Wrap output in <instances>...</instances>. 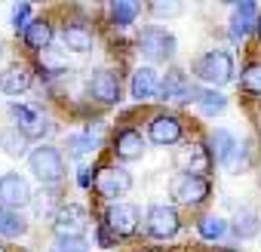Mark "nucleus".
Wrapping results in <instances>:
<instances>
[{
	"mask_svg": "<svg viewBox=\"0 0 261 252\" xmlns=\"http://www.w3.org/2000/svg\"><path fill=\"white\" fill-rule=\"evenodd\" d=\"M194 74L203 83H209L212 89L215 86H224V83L233 80V56L227 49H209V53H203L194 62Z\"/></svg>",
	"mask_w": 261,
	"mask_h": 252,
	"instance_id": "obj_1",
	"label": "nucleus"
},
{
	"mask_svg": "<svg viewBox=\"0 0 261 252\" xmlns=\"http://www.w3.org/2000/svg\"><path fill=\"white\" fill-rule=\"evenodd\" d=\"M28 169L40 185H59L65 179V157L53 145H40L28 154Z\"/></svg>",
	"mask_w": 261,
	"mask_h": 252,
	"instance_id": "obj_2",
	"label": "nucleus"
},
{
	"mask_svg": "<svg viewBox=\"0 0 261 252\" xmlns=\"http://www.w3.org/2000/svg\"><path fill=\"white\" fill-rule=\"evenodd\" d=\"M89 228V212L80 203H62L53 215V234L59 237H83Z\"/></svg>",
	"mask_w": 261,
	"mask_h": 252,
	"instance_id": "obj_3",
	"label": "nucleus"
},
{
	"mask_svg": "<svg viewBox=\"0 0 261 252\" xmlns=\"http://www.w3.org/2000/svg\"><path fill=\"white\" fill-rule=\"evenodd\" d=\"M139 49H142V56L151 59V62H169V59L175 56V37H172L166 28L151 25V28H145V31L139 34Z\"/></svg>",
	"mask_w": 261,
	"mask_h": 252,
	"instance_id": "obj_4",
	"label": "nucleus"
},
{
	"mask_svg": "<svg viewBox=\"0 0 261 252\" xmlns=\"http://www.w3.org/2000/svg\"><path fill=\"white\" fill-rule=\"evenodd\" d=\"M181 228V218H178V209L175 206H166V203H154L145 215V231L154 237V240H169L175 237Z\"/></svg>",
	"mask_w": 261,
	"mask_h": 252,
	"instance_id": "obj_5",
	"label": "nucleus"
},
{
	"mask_svg": "<svg viewBox=\"0 0 261 252\" xmlns=\"http://www.w3.org/2000/svg\"><path fill=\"white\" fill-rule=\"evenodd\" d=\"M139 224H142V212H139V206H133V203H114V206H108V212H105V228H108L114 237H120V240L133 237V234L139 231Z\"/></svg>",
	"mask_w": 261,
	"mask_h": 252,
	"instance_id": "obj_6",
	"label": "nucleus"
},
{
	"mask_svg": "<svg viewBox=\"0 0 261 252\" xmlns=\"http://www.w3.org/2000/svg\"><path fill=\"white\" fill-rule=\"evenodd\" d=\"M31 200H34V194H31V185H28L25 175H19V172H4L0 175V209L19 212Z\"/></svg>",
	"mask_w": 261,
	"mask_h": 252,
	"instance_id": "obj_7",
	"label": "nucleus"
},
{
	"mask_svg": "<svg viewBox=\"0 0 261 252\" xmlns=\"http://www.w3.org/2000/svg\"><path fill=\"white\" fill-rule=\"evenodd\" d=\"M172 197L181 203V206H200L206 197H209V179L206 175H188V172H178L169 185Z\"/></svg>",
	"mask_w": 261,
	"mask_h": 252,
	"instance_id": "obj_8",
	"label": "nucleus"
},
{
	"mask_svg": "<svg viewBox=\"0 0 261 252\" xmlns=\"http://www.w3.org/2000/svg\"><path fill=\"white\" fill-rule=\"evenodd\" d=\"M10 117L16 120V130L25 133L28 139H43V136L53 133V123H49L46 117H40L34 108H28V105L13 102V105H10Z\"/></svg>",
	"mask_w": 261,
	"mask_h": 252,
	"instance_id": "obj_9",
	"label": "nucleus"
},
{
	"mask_svg": "<svg viewBox=\"0 0 261 252\" xmlns=\"http://www.w3.org/2000/svg\"><path fill=\"white\" fill-rule=\"evenodd\" d=\"M129 188H133V175L120 166H101L95 175V191L105 200H117V197L129 194Z\"/></svg>",
	"mask_w": 261,
	"mask_h": 252,
	"instance_id": "obj_10",
	"label": "nucleus"
},
{
	"mask_svg": "<svg viewBox=\"0 0 261 252\" xmlns=\"http://www.w3.org/2000/svg\"><path fill=\"white\" fill-rule=\"evenodd\" d=\"M86 89H89V95H92L98 105H117V102H120V80H117V74L108 71V68L92 71Z\"/></svg>",
	"mask_w": 261,
	"mask_h": 252,
	"instance_id": "obj_11",
	"label": "nucleus"
},
{
	"mask_svg": "<svg viewBox=\"0 0 261 252\" xmlns=\"http://www.w3.org/2000/svg\"><path fill=\"white\" fill-rule=\"evenodd\" d=\"M212 163H215V157H212V148H206V145H188L175 154V166L188 175H203L212 169Z\"/></svg>",
	"mask_w": 261,
	"mask_h": 252,
	"instance_id": "obj_12",
	"label": "nucleus"
},
{
	"mask_svg": "<svg viewBox=\"0 0 261 252\" xmlns=\"http://www.w3.org/2000/svg\"><path fill=\"white\" fill-rule=\"evenodd\" d=\"M181 120L175 117V114H157V117H151V123H148V136H151V142L154 145H160V148H169V145H175V142H181Z\"/></svg>",
	"mask_w": 261,
	"mask_h": 252,
	"instance_id": "obj_13",
	"label": "nucleus"
},
{
	"mask_svg": "<svg viewBox=\"0 0 261 252\" xmlns=\"http://www.w3.org/2000/svg\"><path fill=\"white\" fill-rule=\"evenodd\" d=\"M31 83H34V74L25 62H13L0 74V92H7V95H22L31 89Z\"/></svg>",
	"mask_w": 261,
	"mask_h": 252,
	"instance_id": "obj_14",
	"label": "nucleus"
},
{
	"mask_svg": "<svg viewBox=\"0 0 261 252\" xmlns=\"http://www.w3.org/2000/svg\"><path fill=\"white\" fill-rule=\"evenodd\" d=\"M258 25H261V22H258V7L252 4V0H243V4L233 7L227 34H230V40H243V37H246L252 28H258Z\"/></svg>",
	"mask_w": 261,
	"mask_h": 252,
	"instance_id": "obj_15",
	"label": "nucleus"
},
{
	"mask_svg": "<svg viewBox=\"0 0 261 252\" xmlns=\"http://www.w3.org/2000/svg\"><path fill=\"white\" fill-rule=\"evenodd\" d=\"M194 92H197V89L188 83V77H185L181 68H169V71H166L163 86H160V95H163L166 102H194Z\"/></svg>",
	"mask_w": 261,
	"mask_h": 252,
	"instance_id": "obj_16",
	"label": "nucleus"
},
{
	"mask_svg": "<svg viewBox=\"0 0 261 252\" xmlns=\"http://www.w3.org/2000/svg\"><path fill=\"white\" fill-rule=\"evenodd\" d=\"M160 86H163L160 74L151 65H145V68H136L133 83H129V92H133V98H139V102H148V98L160 95Z\"/></svg>",
	"mask_w": 261,
	"mask_h": 252,
	"instance_id": "obj_17",
	"label": "nucleus"
},
{
	"mask_svg": "<svg viewBox=\"0 0 261 252\" xmlns=\"http://www.w3.org/2000/svg\"><path fill=\"white\" fill-rule=\"evenodd\" d=\"M114 154L120 160H139L145 154V136L139 130H133V126H129V130H120L114 136Z\"/></svg>",
	"mask_w": 261,
	"mask_h": 252,
	"instance_id": "obj_18",
	"label": "nucleus"
},
{
	"mask_svg": "<svg viewBox=\"0 0 261 252\" xmlns=\"http://www.w3.org/2000/svg\"><path fill=\"white\" fill-rule=\"evenodd\" d=\"M25 43L40 56L46 49H53V25L46 19H31V25L25 28Z\"/></svg>",
	"mask_w": 261,
	"mask_h": 252,
	"instance_id": "obj_19",
	"label": "nucleus"
},
{
	"mask_svg": "<svg viewBox=\"0 0 261 252\" xmlns=\"http://www.w3.org/2000/svg\"><path fill=\"white\" fill-rule=\"evenodd\" d=\"M62 43L71 53H89L92 49V31L86 25H80V22H68L62 28Z\"/></svg>",
	"mask_w": 261,
	"mask_h": 252,
	"instance_id": "obj_20",
	"label": "nucleus"
},
{
	"mask_svg": "<svg viewBox=\"0 0 261 252\" xmlns=\"http://www.w3.org/2000/svg\"><path fill=\"white\" fill-rule=\"evenodd\" d=\"M139 13H142V4H136V0H114L111 4V22L117 28H129Z\"/></svg>",
	"mask_w": 261,
	"mask_h": 252,
	"instance_id": "obj_21",
	"label": "nucleus"
},
{
	"mask_svg": "<svg viewBox=\"0 0 261 252\" xmlns=\"http://www.w3.org/2000/svg\"><path fill=\"white\" fill-rule=\"evenodd\" d=\"M28 136L25 133H19L16 126H7V130H0V148H4L10 157H22V154H28Z\"/></svg>",
	"mask_w": 261,
	"mask_h": 252,
	"instance_id": "obj_22",
	"label": "nucleus"
},
{
	"mask_svg": "<svg viewBox=\"0 0 261 252\" xmlns=\"http://www.w3.org/2000/svg\"><path fill=\"white\" fill-rule=\"evenodd\" d=\"M194 102H197V108H200L203 114H209V117H215V114H221V111L227 108V98H224L218 89H197V92H194Z\"/></svg>",
	"mask_w": 261,
	"mask_h": 252,
	"instance_id": "obj_23",
	"label": "nucleus"
},
{
	"mask_svg": "<svg viewBox=\"0 0 261 252\" xmlns=\"http://www.w3.org/2000/svg\"><path fill=\"white\" fill-rule=\"evenodd\" d=\"M209 145H212V157H215L221 166H224V163H227V157L237 151V139H233L227 130H215V133H212V139H209Z\"/></svg>",
	"mask_w": 261,
	"mask_h": 252,
	"instance_id": "obj_24",
	"label": "nucleus"
},
{
	"mask_svg": "<svg viewBox=\"0 0 261 252\" xmlns=\"http://www.w3.org/2000/svg\"><path fill=\"white\" fill-rule=\"evenodd\" d=\"M40 71H43V77H59V74H65V71H68L65 53H62V49H46V53H40Z\"/></svg>",
	"mask_w": 261,
	"mask_h": 252,
	"instance_id": "obj_25",
	"label": "nucleus"
},
{
	"mask_svg": "<svg viewBox=\"0 0 261 252\" xmlns=\"http://www.w3.org/2000/svg\"><path fill=\"white\" fill-rule=\"evenodd\" d=\"M25 231H28V221H25L19 212L0 209V234H4V237H22Z\"/></svg>",
	"mask_w": 261,
	"mask_h": 252,
	"instance_id": "obj_26",
	"label": "nucleus"
},
{
	"mask_svg": "<svg viewBox=\"0 0 261 252\" xmlns=\"http://www.w3.org/2000/svg\"><path fill=\"white\" fill-rule=\"evenodd\" d=\"M197 231H200L203 240H221L227 234V221L218 218V215H206V218L197 221Z\"/></svg>",
	"mask_w": 261,
	"mask_h": 252,
	"instance_id": "obj_27",
	"label": "nucleus"
},
{
	"mask_svg": "<svg viewBox=\"0 0 261 252\" xmlns=\"http://www.w3.org/2000/svg\"><path fill=\"white\" fill-rule=\"evenodd\" d=\"M89 151H95V136L92 133H74V136H68V154L71 157H83Z\"/></svg>",
	"mask_w": 261,
	"mask_h": 252,
	"instance_id": "obj_28",
	"label": "nucleus"
},
{
	"mask_svg": "<svg viewBox=\"0 0 261 252\" xmlns=\"http://www.w3.org/2000/svg\"><path fill=\"white\" fill-rule=\"evenodd\" d=\"M233 231H237V237H252V234H258V212L240 209V212H237V221H233Z\"/></svg>",
	"mask_w": 261,
	"mask_h": 252,
	"instance_id": "obj_29",
	"label": "nucleus"
},
{
	"mask_svg": "<svg viewBox=\"0 0 261 252\" xmlns=\"http://www.w3.org/2000/svg\"><path fill=\"white\" fill-rule=\"evenodd\" d=\"M240 89L249 95H261V65H249L246 74L240 77Z\"/></svg>",
	"mask_w": 261,
	"mask_h": 252,
	"instance_id": "obj_30",
	"label": "nucleus"
},
{
	"mask_svg": "<svg viewBox=\"0 0 261 252\" xmlns=\"http://www.w3.org/2000/svg\"><path fill=\"white\" fill-rule=\"evenodd\" d=\"M151 13H154L157 19H172V16H181L185 7L178 4V0H154V4H151Z\"/></svg>",
	"mask_w": 261,
	"mask_h": 252,
	"instance_id": "obj_31",
	"label": "nucleus"
},
{
	"mask_svg": "<svg viewBox=\"0 0 261 252\" xmlns=\"http://www.w3.org/2000/svg\"><path fill=\"white\" fill-rule=\"evenodd\" d=\"M53 252H89V243L86 237H59Z\"/></svg>",
	"mask_w": 261,
	"mask_h": 252,
	"instance_id": "obj_32",
	"label": "nucleus"
},
{
	"mask_svg": "<svg viewBox=\"0 0 261 252\" xmlns=\"http://www.w3.org/2000/svg\"><path fill=\"white\" fill-rule=\"evenodd\" d=\"M28 19H31V4H16V7H13V16H10V22H13V31H16V34H19V31L25 34V28L31 25Z\"/></svg>",
	"mask_w": 261,
	"mask_h": 252,
	"instance_id": "obj_33",
	"label": "nucleus"
},
{
	"mask_svg": "<svg viewBox=\"0 0 261 252\" xmlns=\"http://www.w3.org/2000/svg\"><path fill=\"white\" fill-rule=\"evenodd\" d=\"M31 203H34V212H37V215H49V212H53V206H56L59 200H56V194H49V191H46V194H37ZM53 215H56V212H53Z\"/></svg>",
	"mask_w": 261,
	"mask_h": 252,
	"instance_id": "obj_34",
	"label": "nucleus"
},
{
	"mask_svg": "<svg viewBox=\"0 0 261 252\" xmlns=\"http://www.w3.org/2000/svg\"><path fill=\"white\" fill-rule=\"evenodd\" d=\"M246 163H249V160H246V151H243V148L237 145V151H233V154L227 157L224 169H227V172H240V169H246Z\"/></svg>",
	"mask_w": 261,
	"mask_h": 252,
	"instance_id": "obj_35",
	"label": "nucleus"
},
{
	"mask_svg": "<svg viewBox=\"0 0 261 252\" xmlns=\"http://www.w3.org/2000/svg\"><path fill=\"white\" fill-rule=\"evenodd\" d=\"M95 240H98V246H101V249H111L117 237H114V234H111L105 224H98V228H95Z\"/></svg>",
	"mask_w": 261,
	"mask_h": 252,
	"instance_id": "obj_36",
	"label": "nucleus"
},
{
	"mask_svg": "<svg viewBox=\"0 0 261 252\" xmlns=\"http://www.w3.org/2000/svg\"><path fill=\"white\" fill-rule=\"evenodd\" d=\"M89 172H92V169H80V175H77V185H80V188H89V185H92V175H89Z\"/></svg>",
	"mask_w": 261,
	"mask_h": 252,
	"instance_id": "obj_37",
	"label": "nucleus"
},
{
	"mask_svg": "<svg viewBox=\"0 0 261 252\" xmlns=\"http://www.w3.org/2000/svg\"><path fill=\"white\" fill-rule=\"evenodd\" d=\"M145 252H166V249H157V246H154V249H145Z\"/></svg>",
	"mask_w": 261,
	"mask_h": 252,
	"instance_id": "obj_38",
	"label": "nucleus"
},
{
	"mask_svg": "<svg viewBox=\"0 0 261 252\" xmlns=\"http://www.w3.org/2000/svg\"><path fill=\"white\" fill-rule=\"evenodd\" d=\"M0 252H7V246H4V243H0Z\"/></svg>",
	"mask_w": 261,
	"mask_h": 252,
	"instance_id": "obj_39",
	"label": "nucleus"
},
{
	"mask_svg": "<svg viewBox=\"0 0 261 252\" xmlns=\"http://www.w3.org/2000/svg\"><path fill=\"white\" fill-rule=\"evenodd\" d=\"M258 40H261V25H258Z\"/></svg>",
	"mask_w": 261,
	"mask_h": 252,
	"instance_id": "obj_40",
	"label": "nucleus"
},
{
	"mask_svg": "<svg viewBox=\"0 0 261 252\" xmlns=\"http://www.w3.org/2000/svg\"><path fill=\"white\" fill-rule=\"evenodd\" d=\"M0 56H4V43H0Z\"/></svg>",
	"mask_w": 261,
	"mask_h": 252,
	"instance_id": "obj_41",
	"label": "nucleus"
}]
</instances>
